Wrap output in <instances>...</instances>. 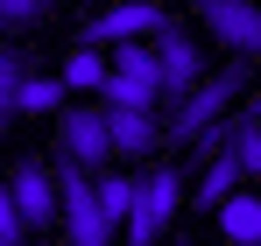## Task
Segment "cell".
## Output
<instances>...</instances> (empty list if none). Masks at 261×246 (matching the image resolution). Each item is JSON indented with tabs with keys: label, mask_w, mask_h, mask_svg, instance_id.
Listing matches in <instances>:
<instances>
[{
	"label": "cell",
	"mask_w": 261,
	"mask_h": 246,
	"mask_svg": "<svg viewBox=\"0 0 261 246\" xmlns=\"http://www.w3.org/2000/svg\"><path fill=\"white\" fill-rule=\"evenodd\" d=\"M247 91V64H226V71H212L205 84H191L184 99H170V120H163V134H170V148H184V141H198L205 127L226 120V106Z\"/></svg>",
	"instance_id": "6da1fadb"
},
{
	"label": "cell",
	"mask_w": 261,
	"mask_h": 246,
	"mask_svg": "<svg viewBox=\"0 0 261 246\" xmlns=\"http://www.w3.org/2000/svg\"><path fill=\"white\" fill-rule=\"evenodd\" d=\"M163 99V71H155V49L148 42H120L113 64H106V84H99V106H134V113H155Z\"/></svg>",
	"instance_id": "7a4b0ae2"
},
{
	"label": "cell",
	"mask_w": 261,
	"mask_h": 246,
	"mask_svg": "<svg viewBox=\"0 0 261 246\" xmlns=\"http://www.w3.org/2000/svg\"><path fill=\"white\" fill-rule=\"evenodd\" d=\"M184 162H170V169H155V176H141L134 183V211H127V246H155L163 232H170V218H176V204H184Z\"/></svg>",
	"instance_id": "3957f363"
},
{
	"label": "cell",
	"mask_w": 261,
	"mask_h": 246,
	"mask_svg": "<svg viewBox=\"0 0 261 246\" xmlns=\"http://www.w3.org/2000/svg\"><path fill=\"white\" fill-rule=\"evenodd\" d=\"M57 204H64V239L71 246H113V225H106V211H99L92 169L57 162Z\"/></svg>",
	"instance_id": "277c9868"
},
{
	"label": "cell",
	"mask_w": 261,
	"mask_h": 246,
	"mask_svg": "<svg viewBox=\"0 0 261 246\" xmlns=\"http://www.w3.org/2000/svg\"><path fill=\"white\" fill-rule=\"evenodd\" d=\"M57 162H78V169H106L113 162L106 106H64L57 113Z\"/></svg>",
	"instance_id": "5b68a950"
},
{
	"label": "cell",
	"mask_w": 261,
	"mask_h": 246,
	"mask_svg": "<svg viewBox=\"0 0 261 246\" xmlns=\"http://www.w3.org/2000/svg\"><path fill=\"white\" fill-rule=\"evenodd\" d=\"M163 28H170V14H163L155 0H120V7L92 14L85 28H78V42H85V49H106V42H113V49H120V42H155Z\"/></svg>",
	"instance_id": "8992f818"
},
{
	"label": "cell",
	"mask_w": 261,
	"mask_h": 246,
	"mask_svg": "<svg viewBox=\"0 0 261 246\" xmlns=\"http://www.w3.org/2000/svg\"><path fill=\"white\" fill-rule=\"evenodd\" d=\"M219 155L240 169L247 183H261V120H247V113H240V120H219V127H205V134L191 141V162H198V169L219 162Z\"/></svg>",
	"instance_id": "52a82bcc"
},
{
	"label": "cell",
	"mask_w": 261,
	"mask_h": 246,
	"mask_svg": "<svg viewBox=\"0 0 261 246\" xmlns=\"http://www.w3.org/2000/svg\"><path fill=\"white\" fill-rule=\"evenodd\" d=\"M148 49H155V71H163V99H184L191 84H205V78H212V64H205L198 36H191V28H176V21H170L155 42H148Z\"/></svg>",
	"instance_id": "ba28073f"
},
{
	"label": "cell",
	"mask_w": 261,
	"mask_h": 246,
	"mask_svg": "<svg viewBox=\"0 0 261 246\" xmlns=\"http://www.w3.org/2000/svg\"><path fill=\"white\" fill-rule=\"evenodd\" d=\"M198 14H205V28H212L240 64H261V7L254 0H198Z\"/></svg>",
	"instance_id": "9c48e42d"
},
{
	"label": "cell",
	"mask_w": 261,
	"mask_h": 246,
	"mask_svg": "<svg viewBox=\"0 0 261 246\" xmlns=\"http://www.w3.org/2000/svg\"><path fill=\"white\" fill-rule=\"evenodd\" d=\"M7 197H14V211H21L29 232H57V176H49L43 162L14 169V176H7Z\"/></svg>",
	"instance_id": "30bf717a"
},
{
	"label": "cell",
	"mask_w": 261,
	"mask_h": 246,
	"mask_svg": "<svg viewBox=\"0 0 261 246\" xmlns=\"http://www.w3.org/2000/svg\"><path fill=\"white\" fill-rule=\"evenodd\" d=\"M106 134H113V155H148L163 141L155 113H134V106H106Z\"/></svg>",
	"instance_id": "8fae6325"
},
{
	"label": "cell",
	"mask_w": 261,
	"mask_h": 246,
	"mask_svg": "<svg viewBox=\"0 0 261 246\" xmlns=\"http://www.w3.org/2000/svg\"><path fill=\"white\" fill-rule=\"evenodd\" d=\"M64 91H71L64 78H49V71H29V78H21V106H14V113H64Z\"/></svg>",
	"instance_id": "7c38bea8"
},
{
	"label": "cell",
	"mask_w": 261,
	"mask_h": 246,
	"mask_svg": "<svg viewBox=\"0 0 261 246\" xmlns=\"http://www.w3.org/2000/svg\"><path fill=\"white\" fill-rule=\"evenodd\" d=\"M219 232L240 246V239H261V197H226L219 204Z\"/></svg>",
	"instance_id": "4fadbf2b"
},
{
	"label": "cell",
	"mask_w": 261,
	"mask_h": 246,
	"mask_svg": "<svg viewBox=\"0 0 261 246\" xmlns=\"http://www.w3.org/2000/svg\"><path fill=\"white\" fill-rule=\"evenodd\" d=\"M36 64L21 56V49H0V134H7V120H14V106H21V78H29Z\"/></svg>",
	"instance_id": "5bb4252c"
},
{
	"label": "cell",
	"mask_w": 261,
	"mask_h": 246,
	"mask_svg": "<svg viewBox=\"0 0 261 246\" xmlns=\"http://www.w3.org/2000/svg\"><path fill=\"white\" fill-rule=\"evenodd\" d=\"M57 78L71 84V91H99V84H106V56H99V49H85V42H78V49H71V56H64V71H57Z\"/></svg>",
	"instance_id": "9a60e30c"
},
{
	"label": "cell",
	"mask_w": 261,
	"mask_h": 246,
	"mask_svg": "<svg viewBox=\"0 0 261 246\" xmlns=\"http://www.w3.org/2000/svg\"><path fill=\"white\" fill-rule=\"evenodd\" d=\"M233 183H247V176H240V169L226 162V155H219V162H205V176H198V190H191V197H198V204H226V197H233Z\"/></svg>",
	"instance_id": "2e32d148"
},
{
	"label": "cell",
	"mask_w": 261,
	"mask_h": 246,
	"mask_svg": "<svg viewBox=\"0 0 261 246\" xmlns=\"http://www.w3.org/2000/svg\"><path fill=\"white\" fill-rule=\"evenodd\" d=\"M57 0H0V28H29V21H43Z\"/></svg>",
	"instance_id": "e0dca14e"
},
{
	"label": "cell",
	"mask_w": 261,
	"mask_h": 246,
	"mask_svg": "<svg viewBox=\"0 0 261 246\" xmlns=\"http://www.w3.org/2000/svg\"><path fill=\"white\" fill-rule=\"evenodd\" d=\"M0 239L29 246V225H21V211H14V197H7V183H0Z\"/></svg>",
	"instance_id": "ac0fdd59"
},
{
	"label": "cell",
	"mask_w": 261,
	"mask_h": 246,
	"mask_svg": "<svg viewBox=\"0 0 261 246\" xmlns=\"http://www.w3.org/2000/svg\"><path fill=\"white\" fill-rule=\"evenodd\" d=\"M247 120H261V91H254V99H247Z\"/></svg>",
	"instance_id": "d6986e66"
},
{
	"label": "cell",
	"mask_w": 261,
	"mask_h": 246,
	"mask_svg": "<svg viewBox=\"0 0 261 246\" xmlns=\"http://www.w3.org/2000/svg\"><path fill=\"white\" fill-rule=\"evenodd\" d=\"M240 246H261V239H240Z\"/></svg>",
	"instance_id": "ffe728a7"
},
{
	"label": "cell",
	"mask_w": 261,
	"mask_h": 246,
	"mask_svg": "<svg viewBox=\"0 0 261 246\" xmlns=\"http://www.w3.org/2000/svg\"><path fill=\"white\" fill-rule=\"evenodd\" d=\"M0 246H14V239H0Z\"/></svg>",
	"instance_id": "44dd1931"
},
{
	"label": "cell",
	"mask_w": 261,
	"mask_h": 246,
	"mask_svg": "<svg viewBox=\"0 0 261 246\" xmlns=\"http://www.w3.org/2000/svg\"><path fill=\"white\" fill-rule=\"evenodd\" d=\"M176 246H191V239H176Z\"/></svg>",
	"instance_id": "7402d4cb"
}]
</instances>
